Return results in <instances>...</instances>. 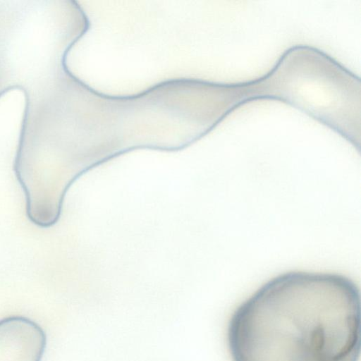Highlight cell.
I'll list each match as a JSON object with an SVG mask.
<instances>
[{
  "mask_svg": "<svg viewBox=\"0 0 361 361\" xmlns=\"http://www.w3.org/2000/svg\"><path fill=\"white\" fill-rule=\"evenodd\" d=\"M227 343L232 361H357L359 288L336 273L281 274L234 310Z\"/></svg>",
  "mask_w": 361,
  "mask_h": 361,
  "instance_id": "6da1fadb",
  "label": "cell"
}]
</instances>
